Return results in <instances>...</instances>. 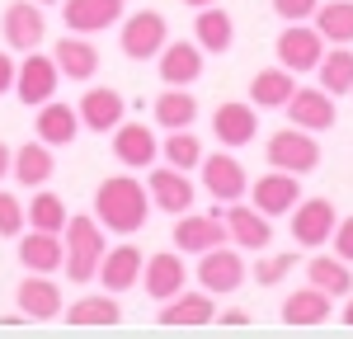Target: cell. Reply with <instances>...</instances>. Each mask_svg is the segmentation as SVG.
Returning a JSON list of instances; mask_svg holds the SVG:
<instances>
[{
	"label": "cell",
	"mask_w": 353,
	"mask_h": 339,
	"mask_svg": "<svg viewBox=\"0 0 353 339\" xmlns=\"http://www.w3.org/2000/svg\"><path fill=\"white\" fill-rule=\"evenodd\" d=\"M94 217L104 231L113 236H137L146 217H151V194L146 184L132 179V174H109L99 189H94Z\"/></svg>",
	"instance_id": "cell-1"
},
{
	"label": "cell",
	"mask_w": 353,
	"mask_h": 339,
	"mask_svg": "<svg viewBox=\"0 0 353 339\" xmlns=\"http://www.w3.org/2000/svg\"><path fill=\"white\" fill-rule=\"evenodd\" d=\"M61 240H66V264H61L66 278L71 282L99 278V259H104V250H109L99 217H71L66 231H61Z\"/></svg>",
	"instance_id": "cell-2"
},
{
	"label": "cell",
	"mask_w": 353,
	"mask_h": 339,
	"mask_svg": "<svg viewBox=\"0 0 353 339\" xmlns=\"http://www.w3.org/2000/svg\"><path fill=\"white\" fill-rule=\"evenodd\" d=\"M269 165L273 170H288V174H311V170L321 165V141L311 137L306 127H283V132H273L269 137Z\"/></svg>",
	"instance_id": "cell-3"
},
{
	"label": "cell",
	"mask_w": 353,
	"mask_h": 339,
	"mask_svg": "<svg viewBox=\"0 0 353 339\" xmlns=\"http://www.w3.org/2000/svg\"><path fill=\"white\" fill-rule=\"evenodd\" d=\"M118 43H123V56L151 61V56H161V48L170 43V24H165L161 10H137L132 19H123Z\"/></svg>",
	"instance_id": "cell-4"
},
{
	"label": "cell",
	"mask_w": 353,
	"mask_h": 339,
	"mask_svg": "<svg viewBox=\"0 0 353 339\" xmlns=\"http://www.w3.org/2000/svg\"><path fill=\"white\" fill-rule=\"evenodd\" d=\"M0 33H5V48H14V52H33V48L48 38L43 5H38V0H10L5 14H0Z\"/></svg>",
	"instance_id": "cell-5"
},
{
	"label": "cell",
	"mask_w": 353,
	"mask_h": 339,
	"mask_svg": "<svg viewBox=\"0 0 353 339\" xmlns=\"http://www.w3.org/2000/svg\"><path fill=\"white\" fill-rule=\"evenodd\" d=\"M321 56H325V38H321V28L311 24H288L278 33V66H288L292 76L301 71H316L321 66Z\"/></svg>",
	"instance_id": "cell-6"
},
{
	"label": "cell",
	"mask_w": 353,
	"mask_h": 339,
	"mask_svg": "<svg viewBox=\"0 0 353 339\" xmlns=\"http://www.w3.org/2000/svg\"><path fill=\"white\" fill-rule=\"evenodd\" d=\"M174 245L184 254H203L212 245H231V231L221 212H179L174 222Z\"/></svg>",
	"instance_id": "cell-7"
},
{
	"label": "cell",
	"mask_w": 353,
	"mask_h": 339,
	"mask_svg": "<svg viewBox=\"0 0 353 339\" xmlns=\"http://www.w3.org/2000/svg\"><path fill=\"white\" fill-rule=\"evenodd\" d=\"M245 259L241 250H226V245H212V250L198 254V282L212 292V297H226V292H236L245 282Z\"/></svg>",
	"instance_id": "cell-8"
},
{
	"label": "cell",
	"mask_w": 353,
	"mask_h": 339,
	"mask_svg": "<svg viewBox=\"0 0 353 339\" xmlns=\"http://www.w3.org/2000/svg\"><path fill=\"white\" fill-rule=\"evenodd\" d=\"M334 226H339V212H334V203H330V198H306V203L292 207V240L306 245V250L330 245Z\"/></svg>",
	"instance_id": "cell-9"
},
{
	"label": "cell",
	"mask_w": 353,
	"mask_h": 339,
	"mask_svg": "<svg viewBox=\"0 0 353 339\" xmlns=\"http://www.w3.org/2000/svg\"><path fill=\"white\" fill-rule=\"evenodd\" d=\"M141 287H146V297H151V302H170V297H179V292L189 287L184 254H179V250L151 254V259H146V269H141Z\"/></svg>",
	"instance_id": "cell-10"
},
{
	"label": "cell",
	"mask_w": 353,
	"mask_h": 339,
	"mask_svg": "<svg viewBox=\"0 0 353 339\" xmlns=\"http://www.w3.org/2000/svg\"><path fill=\"white\" fill-rule=\"evenodd\" d=\"M203 189L217 198V203H241L245 194H250V179H245V165L236 161V156H226V151H217V156H203Z\"/></svg>",
	"instance_id": "cell-11"
},
{
	"label": "cell",
	"mask_w": 353,
	"mask_h": 339,
	"mask_svg": "<svg viewBox=\"0 0 353 339\" xmlns=\"http://www.w3.org/2000/svg\"><path fill=\"white\" fill-rule=\"evenodd\" d=\"M57 81H61V71H57V61L52 56H38V48L19 61V71H14V94L24 99V104H48L57 94Z\"/></svg>",
	"instance_id": "cell-12"
},
{
	"label": "cell",
	"mask_w": 353,
	"mask_h": 339,
	"mask_svg": "<svg viewBox=\"0 0 353 339\" xmlns=\"http://www.w3.org/2000/svg\"><path fill=\"white\" fill-rule=\"evenodd\" d=\"M113 156L128 170H151L156 156H161V141H156V132L146 123H118L113 127Z\"/></svg>",
	"instance_id": "cell-13"
},
{
	"label": "cell",
	"mask_w": 353,
	"mask_h": 339,
	"mask_svg": "<svg viewBox=\"0 0 353 339\" xmlns=\"http://www.w3.org/2000/svg\"><path fill=\"white\" fill-rule=\"evenodd\" d=\"M250 198H254V207L264 217H283V212H292L301 203V184H297V174H288V170H269L264 179L250 184Z\"/></svg>",
	"instance_id": "cell-14"
},
{
	"label": "cell",
	"mask_w": 353,
	"mask_h": 339,
	"mask_svg": "<svg viewBox=\"0 0 353 339\" xmlns=\"http://www.w3.org/2000/svg\"><path fill=\"white\" fill-rule=\"evenodd\" d=\"M288 118L297 123V127H306V132H330L334 127V94L330 90H306V85H297L292 90V99H288Z\"/></svg>",
	"instance_id": "cell-15"
},
{
	"label": "cell",
	"mask_w": 353,
	"mask_h": 339,
	"mask_svg": "<svg viewBox=\"0 0 353 339\" xmlns=\"http://www.w3.org/2000/svg\"><path fill=\"white\" fill-rule=\"evenodd\" d=\"M141 269H146V254L137 250V245H109L104 259H99V282H104V292H128L141 282Z\"/></svg>",
	"instance_id": "cell-16"
},
{
	"label": "cell",
	"mask_w": 353,
	"mask_h": 339,
	"mask_svg": "<svg viewBox=\"0 0 353 339\" xmlns=\"http://www.w3.org/2000/svg\"><path fill=\"white\" fill-rule=\"evenodd\" d=\"M52 61H57V71H61L66 81H81V85L94 81V71H99V52H94L90 33H66V38H57Z\"/></svg>",
	"instance_id": "cell-17"
},
{
	"label": "cell",
	"mask_w": 353,
	"mask_h": 339,
	"mask_svg": "<svg viewBox=\"0 0 353 339\" xmlns=\"http://www.w3.org/2000/svg\"><path fill=\"white\" fill-rule=\"evenodd\" d=\"M14 302H19V311H24L28 320H57V316L66 311L61 287L52 282V274H28V278L19 282V292H14Z\"/></svg>",
	"instance_id": "cell-18"
},
{
	"label": "cell",
	"mask_w": 353,
	"mask_h": 339,
	"mask_svg": "<svg viewBox=\"0 0 353 339\" xmlns=\"http://www.w3.org/2000/svg\"><path fill=\"white\" fill-rule=\"evenodd\" d=\"M212 132H217L221 146H250L254 141V132H259V113H254V104H241V99H226V104H217V113H212Z\"/></svg>",
	"instance_id": "cell-19"
},
{
	"label": "cell",
	"mask_w": 353,
	"mask_h": 339,
	"mask_svg": "<svg viewBox=\"0 0 353 339\" xmlns=\"http://www.w3.org/2000/svg\"><path fill=\"white\" fill-rule=\"evenodd\" d=\"M61 19L71 33H104L123 19V0H61Z\"/></svg>",
	"instance_id": "cell-20"
},
{
	"label": "cell",
	"mask_w": 353,
	"mask_h": 339,
	"mask_svg": "<svg viewBox=\"0 0 353 339\" xmlns=\"http://www.w3.org/2000/svg\"><path fill=\"white\" fill-rule=\"evenodd\" d=\"M146 194H151V207H161L170 217H179V212H189L193 207V184L184 170H151V179H146Z\"/></svg>",
	"instance_id": "cell-21"
},
{
	"label": "cell",
	"mask_w": 353,
	"mask_h": 339,
	"mask_svg": "<svg viewBox=\"0 0 353 339\" xmlns=\"http://www.w3.org/2000/svg\"><path fill=\"white\" fill-rule=\"evenodd\" d=\"M19 264L28 274H57L66 264V240L57 231H28L19 236Z\"/></svg>",
	"instance_id": "cell-22"
},
{
	"label": "cell",
	"mask_w": 353,
	"mask_h": 339,
	"mask_svg": "<svg viewBox=\"0 0 353 339\" xmlns=\"http://www.w3.org/2000/svg\"><path fill=\"white\" fill-rule=\"evenodd\" d=\"M76 113H81V123L90 127V132H113V127L123 123V94L109 90V85H94V90L81 94Z\"/></svg>",
	"instance_id": "cell-23"
},
{
	"label": "cell",
	"mask_w": 353,
	"mask_h": 339,
	"mask_svg": "<svg viewBox=\"0 0 353 339\" xmlns=\"http://www.w3.org/2000/svg\"><path fill=\"white\" fill-rule=\"evenodd\" d=\"M226 231H231V245H241V250H269L273 245V226L259 207H226Z\"/></svg>",
	"instance_id": "cell-24"
},
{
	"label": "cell",
	"mask_w": 353,
	"mask_h": 339,
	"mask_svg": "<svg viewBox=\"0 0 353 339\" xmlns=\"http://www.w3.org/2000/svg\"><path fill=\"white\" fill-rule=\"evenodd\" d=\"M208 320H217V311H212V292L208 287H198V292H179V297H170L161 302V325H208Z\"/></svg>",
	"instance_id": "cell-25"
},
{
	"label": "cell",
	"mask_w": 353,
	"mask_h": 339,
	"mask_svg": "<svg viewBox=\"0 0 353 339\" xmlns=\"http://www.w3.org/2000/svg\"><path fill=\"white\" fill-rule=\"evenodd\" d=\"M330 302H334V297L321 292L316 282H311V287H297V292L283 297V320L297 325V330H301V325H325V320H330Z\"/></svg>",
	"instance_id": "cell-26"
},
{
	"label": "cell",
	"mask_w": 353,
	"mask_h": 339,
	"mask_svg": "<svg viewBox=\"0 0 353 339\" xmlns=\"http://www.w3.org/2000/svg\"><path fill=\"white\" fill-rule=\"evenodd\" d=\"M76 127H81V113L71 109V104H61V99L38 104V123H33L38 141H48V146H66V141H76Z\"/></svg>",
	"instance_id": "cell-27"
},
{
	"label": "cell",
	"mask_w": 353,
	"mask_h": 339,
	"mask_svg": "<svg viewBox=\"0 0 353 339\" xmlns=\"http://www.w3.org/2000/svg\"><path fill=\"white\" fill-rule=\"evenodd\" d=\"M203 76V48L198 43H165L161 48V81L165 85H193Z\"/></svg>",
	"instance_id": "cell-28"
},
{
	"label": "cell",
	"mask_w": 353,
	"mask_h": 339,
	"mask_svg": "<svg viewBox=\"0 0 353 339\" xmlns=\"http://www.w3.org/2000/svg\"><path fill=\"white\" fill-rule=\"evenodd\" d=\"M292 90H297V76L288 66H269V71H259L250 81V104L254 109H288Z\"/></svg>",
	"instance_id": "cell-29"
},
{
	"label": "cell",
	"mask_w": 353,
	"mask_h": 339,
	"mask_svg": "<svg viewBox=\"0 0 353 339\" xmlns=\"http://www.w3.org/2000/svg\"><path fill=\"white\" fill-rule=\"evenodd\" d=\"M52 146L48 141H24L19 151H14V165H10V174L19 179V184H28V189H43L48 179H52Z\"/></svg>",
	"instance_id": "cell-30"
},
{
	"label": "cell",
	"mask_w": 353,
	"mask_h": 339,
	"mask_svg": "<svg viewBox=\"0 0 353 339\" xmlns=\"http://www.w3.org/2000/svg\"><path fill=\"white\" fill-rule=\"evenodd\" d=\"M193 43H198L203 52H226V48L236 43V24H231V14L217 10V5H203L198 19H193Z\"/></svg>",
	"instance_id": "cell-31"
},
{
	"label": "cell",
	"mask_w": 353,
	"mask_h": 339,
	"mask_svg": "<svg viewBox=\"0 0 353 339\" xmlns=\"http://www.w3.org/2000/svg\"><path fill=\"white\" fill-rule=\"evenodd\" d=\"M193 118H198V99L189 94V85H165V94H156V123L165 132L193 127Z\"/></svg>",
	"instance_id": "cell-32"
},
{
	"label": "cell",
	"mask_w": 353,
	"mask_h": 339,
	"mask_svg": "<svg viewBox=\"0 0 353 339\" xmlns=\"http://www.w3.org/2000/svg\"><path fill=\"white\" fill-rule=\"evenodd\" d=\"M306 278L316 282L321 292H330V297H349L353 292L349 259H339V254H316V259L306 264Z\"/></svg>",
	"instance_id": "cell-33"
},
{
	"label": "cell",
	"mask_w": 353,
	"mask_h": 339,
	"mask_svg": "<svg viewBox=\"0 0 353 339\" xmlns=\"http://www.w3.org/2000/svg\"><path fill=\"white\" fill-rule=\"evenodd\" d=\"M123 307H118V292H99V297H81L66 307V325H118Z\"/></svg>",
	"instance_id": "cell-34"
},
{
	"label": "cell",
	"mask_w": 353,
	"mask_h": 339,
	"mask_svg": "<svg viewBox=\"0 0 353 339\" xmlns=\"http://www.w3.org/2000/svg\"><path fill=\"white\" fill-rule=\"evenodd\" d=\"M311 19L325 43H353V0H325V5H316Z\"/></svg>",
	"instance_id": "cell-35"
},
{
	"label": "cell",
	"mask_w": 353,
	"mask_h": 339,
	"mask_svg": "<svg viewBox=\"0 0 353 339\" xmlns=\"http://www.w3.org/2000/svg\"><path fill=\"white\" fill-rule=\"evenodd\" d=\"M321 90H330V94H353V52L349 43H334V52L321 56Z\"/></svg>",
	"instance_id": "cell-36"
},
{
	"label": "cell",
	"mask_w": 353,
	"mask_h": 339,
	"mask_svg": "<svg viewBox=\"0 0 353 339\" xmlns=\"http://www.w3.org/2000/svg\"><path fill=\"white\" fill-rule=\"evenodd\" d=\"M24 212H28V226L33 231H66V222H71V212H66V203L57 194H48V189H38L33 194V203H24Z\"/></svg>",
	"instance_id": "cell-37"
},
{
	"label": "cell",
	"mask_w": 353,
	"mask_h": 339,
	"mask_svg": "<svg viewBox=\"0 0 353 339\" xmlns=\"http://www.w3.org/2000/svg\"><path fill=\"white\" fill-rule=\"evenodd\" d=\"M165 161L174 170H198L203 165V141L193 137L189 127H174V132L165 137Z\"/></svg>",
	"instance_id": "cell-38"
},
{
	"label": "cell",
	"mask_w": 353,
	"mask_h": 339,
	"mask_svg": "<svg viewBox=\"0 0 353 339\" xmlns=\"http://www.w3.org/2000/svg\"><path fill=\"white\" fill-rule=\"evenodd\" d=\"M292 269H297V254H264V259L250 269V278L259 282V287H273V282L288 278Z\"/></svg>",
	"instance_id": "cell-39"
},
{
	"label": "cell",
	"mask_w": 353,
	"mask_h": 339,
	"mask_svg": "<svg viewBox=\"0 0 353 339\" xmlns=\"http://www.w3.org/2000/svg\"><path fill=\"white\" fill-rule=\"evenodd\" d=\"M28 226V212L14 194H0V236H19Z\"/></svg>",
	"instance_id": "cell-40"
},
{
	"label": "cell",
	"mask_w": 353,
	"mask_h": 339,
	"mask_svg": "<svg viewBox=\"0 0 353 339\" xmlns=\"http://www.w3.org/2000/svg\"><path fill=\"white\" fill-rule=\"evenodd\" d=\"M316 5H321V0H273L278 19H288V24H301V19H311V14H316Z\"/></svg>",
	"instance_id": "cell-41"
},
{
	"label": "cell",
	"mask_w": 353,
	"mask_h": 339,
	"mask_svg": "<svg viewBox=\"0 0 353 339\" xmlns=\"http://www.w3.org/2000/svg\"><path fill=\"white\" fill-rule=\"evenodd\" d=\"M330 245H334V254H339V259H349V264H353V217H344V222L334 226Z\"/></svg>",
	"instance_id": "cell-42"
},
{
	"label": "cell",
	"mask_w": 353,
	"mask_h": 339,
	"mask_svg": "<svg viewBox=\"0 0 353 339\" xmlns=\"http://www.w3.org/2000/svg\"><path fill=\"white\" fill-rule=\"evenodd\" d=\"M14 71H19V66H14V56L0 52V94H5V90H14Z\"/></svg>",
	"instance_id": "cell-43"
},
{
	"label": "cell",
	"mask_w": 353,
	"mask_h": 339,
	"mask_svg": "<svg viewBox=\"0 0 353 339\" xmlns=\"http://www.w3.org/2000/svg\"><path fill=\"white\" fill-rule=\"evenodd\" d=\"M217 320H221V325H250V311L236 307V311H226V316H217Z\"/></svg>",
	"instance_id": "cell-44"
},
{
	"label": "cell",
	"mask_w": 353,
	"mask_h": 339,
	"mask_svg": "<svg viewBox=\"0 0 353 339\" xmlns=\"http://www.w3.org/2000/svg\"><path fill=\"white\" fill-rule=\"evenodd\" d=\"M10 165H14V151H10V146H5V141H0V179H5V174H10Z\"/></svg>",
	"instance_id": "cell-45"
},
{
	"label": "cell",
	"mask_w": 353,
	"mask_h": 339,
	"mask_svg": "<svg viewBox=\"0 0 353 339\" xmlns=\"http://www.w3.org/2000/svg\"><path fill=\"white\" fill-rule=\"evenodd\" d=\"M344 325H353V292H349V302H344Z\"/></svg>",
	"instance_id": "cell-46"
},
{
	"label": "cell",
	"mask_w": 353,
	"mask_h": 339,
	"mask_svg": "<svg viewBox=\"0 0 353 339\" xmlns=\"http://www.w3.org/2000/svg\"><path fill=\"white\" fill-rule=\"evenodd\" d=\"M184 5H193V10H203V5H217V0H184Z\"/></svg>",
	"instance_id": "cell-47"
},
{
	"label": "cell",
	"mask_w": 353,
	"mask_h": 339,
	"mask_svg": "<svg viewBox=\"0 0 353 339\" xmlns=\"http://www.w3.org/2000/svg\"><path fill=\"white\" fill-rule=\"evenodd\" d=\"M38 5H61V0H38Z\"/></svg>",
	"instance_id": "cell-48"
}]
</instances>
